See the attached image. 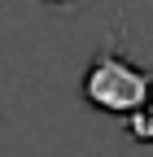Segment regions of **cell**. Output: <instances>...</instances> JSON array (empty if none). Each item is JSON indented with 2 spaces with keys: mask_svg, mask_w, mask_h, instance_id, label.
Returning a JSON list of instances; mask_svg holds the SVG:
<instances>
[{
  "mask_svg": "<svg viewBox=\"0 0 153 157\" xmlns=\"http://www.w3.org/2000/svg\"><path fill=\"white\" fill-rule=\"evenodd\" d=\"M83 101L101 113L131 118L140 105L153 101V74L140 70L118 48H101L88 61V74H83Z\"/></svg>",
  "mask_w": 153,
  "mask_h": 157,
  "instance_id": "1",
  "label": "cell"
},
{
  "mask_svg": "<svg viewBox=\"0 0 153 157\" xmlns=\"http://www.w3.org/2000/svg\"><path fill=\"white\" fill-rule=\"evenodd\" d=\"M127 131H131V140H140V144H153V101L140 105L136 113L127 118Z\"/></svg>",
  "mask_w": 153,
  "mask_h": 157,
  "instance_id": "2",
  "label": "cell"
},
{
  "mask_svg": "<svg viewBox=\"0 0 153 157\" xmlns=\"http://www.w3.org/2000/svg\"><path fill=\"white\" fill-rule=\"evenodd\" d=\"M44 5H74V0H44Z\"/></svg>",
  "mask_w": 153,
  "mask_h": 157,
  "instance_id": "3",
  "label": "cell"
}]
</instances>
